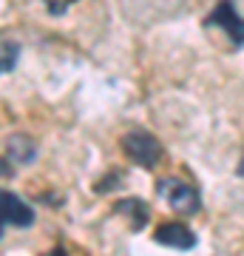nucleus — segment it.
Instances as JSON below:
<instances>
[{"label": "nucleus", "instance_id": "nucleus-7", "mask_svg": "<svg viewBox=\"0 0 244 256\" xmlns=\"http://www.w3.org/2000/svg\"><path fill=\"white\" fill-rule=\"evenodd\" d=\"M68 3H71V0H45V6H48V12H51V14H57V18H60V14H65V9H68Z\"/></svg>", "mask_w": 244, "mask_h": 256}, {"label": "nucleus", "instance_id": "nucleus-4", "mask_svg": "<svg viewBox=\"0 0 244 256\" xmlns=\"http://www.w3.org/2000/svg\"><path fill=\"white\" fill-rule=\"evenodd\" d=\"M208 23H210V26L225 28L227 34L233 37L236 46H244V20L239 18V12H236V6L230 3V0H222V3H216V9L210 12Z\"/></svg>", "mask_w": 244, "mask_h": 256}, {"label": "nucleus", "instance_id": "nucleus-8", "mask_svg": "<svg viewBox=\"0 0 244 256\" xmlns=\"http://www.w3.org/2000/svg\"><path fill=\"white\" fill-rule=\"evenodd\" d=\"M48 256H65V250H63V248H54V250H51Z\"/></svg>", "mask_w": 244, "mask_h": 256}, {"label": "nucleus", "instance_id": "nucleus-5", "mask_svg": "<svg viewBox=\"0 0 244 256\" xmlns=\"http://www.w3.org/2000/svg\"><path fill=\"white\" fill-rule=\"evenodd\" d=\"M154 239L165 248H176V250H190L196 245V234L185 225V222H165L154 234Z\"/></svg>", "mask_w": 244, "mask_h": 256}, {"label": "nucleus", "instance_id": "nucleus-1", "mask_svg": "<svg viewBox=\"0 0 244 256\" xmlns=\"http://www.w3.org/2000/svg\"><path fill=\"white\" fill-rule=\"evenodd\" d=\"M122 151L128 154V160H134L136 165H142V168H156V165L162 162L165 156V148L162 142L154 137V134H148V131H131L125 134L122 140Z\"/></svg>", "mask_w": 244, "mask_h": 256}, {"label": "nucleus", "instance_id": "nucleus-9", "mask_svg": "<svg viewBox=\"0 0 244 256\" xmlns=\"http://www.w3.org/2000/svg\"><path fill=\"white\" fill-rule=\"evenodd\" d=\"M239 174L244 176V156H242V162H239Z\"/></svg>", "mask_w": 244, "mask_h": 256}, {"label": "nucleus", "instance_id": "nucleus-6", "mask_svg": "<svg viewBox=\"0 0 244 256\" xmlns=\"http://www.w3.org/2000/svg\"><path fill=\"white\" fill-rule=\"evenodd\" d=\"M17 57H20L17 43H3V46H0V74L11 72V68L17 66Z\"/></svg>", "mask_w": 244, "mask_h": 256}, {"label": "nucleus", "instance_id": "nucleus-2", "mask_svg": "<svg viewBox=\"0 0 244 256\" xmlns=\"http://www.w3.org/2000/svg\"><path fill=\"white\" fill-rule=\"evenodd\" d=\"M159 194H162L165 202H168L176 214H182V216H190V214H196V210L202 208L199 191L190 182H185V180H162V182H159Z\"/></svg>", "mask_w": 244, "mask_h": 256}, {"label": "nucleus", "instance_id": "nucleus-3", "mask_svg": "<svg viewBox=\"0 0 244 256\" xmlns=\"http://www.w3.org/2000/svg\"><path fill=\"white\" fill-rule=\"evenodd\" d=\"M34 222V210L26 202L14 196L9 191H0V234L6 225H17V228H28Z\"/></svg>", "mask_w": 244, "mask_h": 256}]
</instances>
